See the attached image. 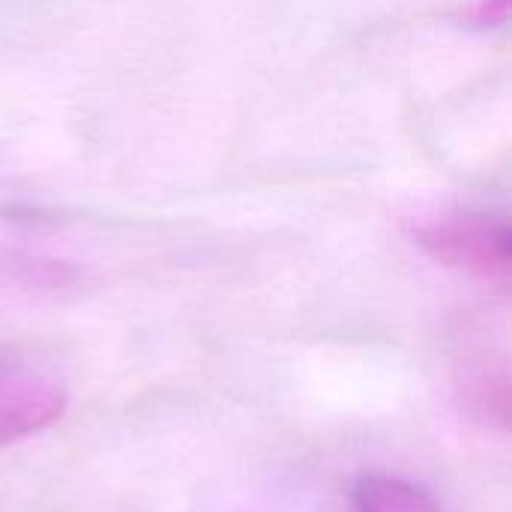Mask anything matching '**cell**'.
Listing matches in <instances>:
<instances>
[{
  "mask_svg": "<svg viewBox=\"0 0 512 512\" xmlns=\"http://www.w3.org/2000/svg\"><path fill=\"white\" fill-rule=\"evenodd\" d=\"M459 396L465 411L495 429L510 426V375L504 363L492 360H474L465 363L462 381H459Z\"/></svg>",
  "mask_w": 512,
  "mask_h": 512,
  "instance_id": "3957f363",
  "label": "cell"
},
{
  "mask_svg": "<svg viewBox=\"0 0 512 512\" xmlns=\"http://www.w3.org/2000/svg\"><path fill=\"white\" fill-rule=\"evenodd\" d=\"M414 240L438 261L471 276L507 285L512 270L510 231L483 213H450L414 225Z\"/></svg>",
  "mask_w": 512,
  "mask_h": 512,
  "instance_id": "6da1fadb",
  "label": "cell"
},
{
  "mask_svg": "<svg viewBox=\"0 0 512 512\" xmlns=\"http://www.w3.org/2000/svg\"><path fill=\"white\" fill-rule=\"evenodd\" d=\"M354 512H441L432 495L399 477H360L354 492Z\"/></svg>",
  "mask_w": 512,
  "mask_h": 512,
  "instance_id": "277c9868",
  "label": "cell"
},
{
  "mask_svg": "<svg viewBox=\"0 0 512 512\" xmlns=\"http://www.w3.org/2000/svg\"><path fill=\"white\" fill-rule=\"evenodd\" d=\"M66 402V390L48 378H0V447L54 426Z\"/></svg>",
  "mask_w": 512,
  "mask_h": 512,
  "instance_id": "7a4b0ae2",
  "label": "cell"
}]
</instances>
